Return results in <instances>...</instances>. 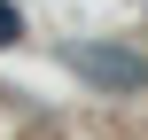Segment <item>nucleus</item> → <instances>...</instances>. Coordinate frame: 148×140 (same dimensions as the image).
<instances>
[{
  "label": "nucleus",
  "instance_id": "1",
  "mask_svg": "<svg viewBox=\"0 0 148 140\" xmlns=\"http://www.w3.org/2000/svg\"><path fill=\"white\" fill-rule=\"evenodd\" d=\"M70 70L94 78L101 94H133V86H148V62L133 55V47H70Z\"/></svg>",
  "mask_w": 148,
  "mask_h": 140
},
{
  "label": "nucleus",
  "instance_id": "2",
  "mask_svg": "<svg viewBox=\"0 0 148 140\" xmlns=\"http://www.w3.org/2000/svg\"><path fill=\"white\" fill-rule=\"evenodd\" d=\"M16 39H23V8H16V0H0V47H16Z\"/></svg>",
  "mask_w": 148,
  "mask_h": 140
}]
</instances>
